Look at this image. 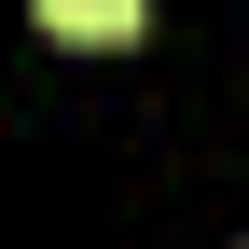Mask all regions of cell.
<instances>
[{"instance_id": "1", "label": "cell", "mask_w": 249, "mask_h": 249, "mask_svg": "<svg viewBox=\"0 0 249 249\" xmlns=\"http://www.w3.org/2000/svg\"><path fill=\"white\" fill-rule=\"evenodd\" d=\"M42 28H55V42H97V55H124V42L152 28V0H42Z\"/></svg>"}]
</instances>
